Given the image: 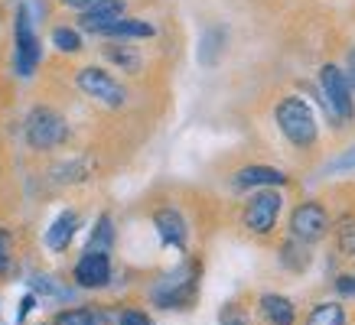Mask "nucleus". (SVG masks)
<instances>
[{
    "label": "nucleus",
    "mask_w": 355,
    "mask_h": 325,
    "mask_svg": "<svg viewBox=\"0 0 355 325\" xmlns=\"http://www.w3.org/2000/svg\"><path fill=\"white\" fill-rule=\"evenodd\" d=\"M199 260H183L180 267L163 273L160 280L150 286V299L157 309H189L199 290Z\"/></svg>",
    "instance_id": "1"
},
{
    "label": "nucleus",
    "mask_w": 355,
    "mask_h": 325,
    "mask_svg": "<svg viewBox=\"0 0 355 325\" xmlns=\"http://www.w3.org/2000/svg\"><path fill=\"white\" fill-rule=\"evenodd\" d=\"M274 120H277V130L284 133V140L293 143L297 150H310L316 137H320V124H316V114L313 108L303 101V98L291 95L277 101L274 108Z\"/></svg>",
    "instance_id": "2"
},
{
    "label": "nucleus",
    "mask_w": 355,
    "mask_h": 325,
    "mask_svg": "<svg viewBox=\"0 0 355 325\" xmlns=\"http://www.w3.org/2000/svg\"><path fill=\"white\" fill-rule=\"evenodd\" d=\"M23 137L30 143V150L49 153L69 140V124L53 108H33L26 114V124H23Z\"/></svg>",
    "instance_id": "3"
},
{
    "label": "nucleus",
    "mask_w": 355,
    "mask_h": 325,
    "mask_svg": "<svg viewBox=\"0 0 355 325\" xmlns=\"http://www.w3.org/2000/svg\"><path fill=\"white\" fill-rule=\"evenodd\" d=\"M76 85H78V91H82V95L92 98V101H95V104H101V108L118 111V108H124V104H128V88L121 85L111 72H105L101 65H85V68H78V72H76Z\"/></svg>",
    "instance_id": "4"
},
{
    "label": "nucleus",
    "mask_w": 355,
    "mask_h": 325,
    "mask_svg": "<svg viewBox=\"0 0 355 325\" xmlns=\"http://www.w3.org/2000/svg\"><path fill=\"white\" fill-rule=\"evenodd\" d=\"M40 36L33 30V17L30 7L23 3L17 7V17H13V68L20 78H33L36 75V65H40Z\"/></svg>",
    "instance_id": "5"
},
{
    "label": "nucleus",
    "mask_w": 355,
    "mask_h": 325,
    "mask_svg": "<svg viewBox=\"0 0 355 325\" xmlns=\"http://www.w3.org/2000/svg\"><path fill=\"white\" fill-rule=\"evenodd\" d=\"M320 91H323V104L329 111V118L336 124H352L355 118V101H352V85L345 78V68L339 65H323L320 72Z\"/></svg>",
    "instance_id": "6"
},
{
    "label": "nucleus",
    "mask_w": 355,
    "mask_h": 325,
    "mask_svg": "<svg viewBox=\"0 0 355 325\" xmlns=\"http://www.w3.org/2000/svg\"><path fill=\"white\" fill-rule=\"evenodd\" d=\"M280 205H284V195L277 189H258L245 202V212H241V221L251 234L258 238H268L270 231L277 228V218H280Z\"/></svg>",
    "instance_id": "7"
},
{
    "label": "nucleus",
    "mask_w": 355,
    "mask_h": 325,
    "mask_svg": "<svg viewBox=\"0 0 355 325\" xmlns=\"http://www.w3.org/2000/svg\"><path fill=\"white\" fill-rule=\"evenodd\" d=\"M333 231L329 225V212H326L320 202H300V205L291 212V238L303 241V244H320Z\"/></svg>",
    "instance_id": "8"
},
{
    "label": "nucleus",
    "mask_w": 355,
    "mask_h": 325,
    "mask_svg": "<svg viewBox=\"0 0 355 325\" xmlns=\"http://www.w3.org/2000/svg\"><path fill=\"white\" fill-rule=\"evenodd\" d=\"M78 290H101L111 283V254L108 250H92L85 248L82 257L76 260V270H72Z\"/></svg>",
    "instance_id": "9"
},
{
    "label": "nucleus",
    "mask_w": 355,
    "mask_h": 325,
    "mask_svg": "<svg viewBox=\"0 0 355 325\" xmlns=\"http://www.w3.org/2000/svg\"><path fill=\"white\" fill-rule=\"evenodd\" d=\"M128 17V3L124 0H101V3H95L92 10L82 13V20H78V26L85 32H95V36H105V32L114 26V23H121Z\"/></svg>",
    "instance_id": "10"
},
{
    "label": "nucleus",
    "mask_w": 355,
    "mask_h": 325,
    "mask_svg": "<svg viewBox=\"0 0 355 325\" xmlns=\"http://www.w3.org/2000/svg\"><path fill=\"white\" fill-rule=\"evenodd\" d=\"M153 228H157V234L166 248H186V241H189V228H186V218L176 212V208H160L157 215H153Z\"/></svg>",
    "instance_id": "11"
},
{
    "label": "nucleus",
    "mask_w": 355,
    "mask_h": 325,
    "mask_svg": "<svg viewBox=\"0 0 355 325\" xmlns=\"http://www.w3.org/2000/svg\"><path fill=\"white\" fill-rule=\"evenodd\" d=\"M232 185L235 189H277V185H287V173H280L274 166H245L235 173Z\"/></svg>",
    "instance_id": "12"
},
{
    "label": "nucleus",
    "mask_w": 355,
    "mask_h": 325,
    "mask_svg": "<svg viewBox=\"0 0 355 325\" xmlns=\"http://www.w3.org/2000/svg\"><path fill=\"white\" fill-rule=\"evenodd\" d=\"M76 231H78V212H62V215H55L53 225L46 228L43 244L53 250V254H62V250H69Z\"/></svg>",
    "instance_id": "13"
},
{
    "label": "nucleus",
    "mask_w": 355,
    "mask_h": 325,
    "mask_svg": "<svg viewBox=\"0 0 355 325\" xmlns=\"http://www.w3.org/2000/svg\"><path fill=\"white\" fill-rule=\"evenodd\" d=\"M261 306V315L268 319V325H293L297 322V306L287 299V296H280V292H264L258 299Z\"/></svg>",
    "instance_id": "14"
},
{
    "label": "nucleus",
    "mask_w": 355,
    "mask_h": 325,
    "mask_svg": "<svg viewBox=\"0 0 355 325\" xmlns=\"http://www.w3.org/2000/svg\"><path fill=\"white\" fill-rule=\"evenodd\" d=\"M150 36H157V26L147 20H137V17H124L105 32V39H150Z\"/></svg>",
    "instance_id": "15"
},
{
    "label": "nucleus",
    "mask_w": 355,
    "mask_h": 325,
    "mask_svg": "<svg viewBox=\"0 0 355 325\" xmlns=\"http://www.w3.org/2000/svg\"><path fill=\"white\" fill-rule=\"evenodd\" d=\"M303 325H349V315L343 303H316Z\"/></svg>",
    "instance_id": "16"
},
{
    "label": "nucleus",
    "mask_w": 355,
    "mask_h": 325,
    "mask_svg": "<svg viewBox=\"0 0 355 325\" xmlns=\"http://www.w3.org/2000/svg\"><path fill=\"white\" fill-rule=\"evenodd\" d=\"M53 325H105V319H101V313L92 309V306H72V309L55 313Z\"/></svg>",
    "instance_id": "17"
},
{
    "label": "nucleus",
    "mask_w": 355,
    "mask_h": 325,
    "mask_svg": "<svg viewBox=\"0 0 355 325\" xmlns=\"http://www.w3.org/2000/svg\"><path fill=\"white\" fill-rule=\"evenodd\" d=\"M105 55L118 65L121 72H140V65H144L137 49H134V46H124V43H111L108 49H105Z\"/></svg>",
    "instance_id": "18"
},
{
    "label": "nucleus",
    "mask_w": 355,
    "mask_h": 325,
    "mask_svg": "<svg viewBox=\"0 0 355 325\" xmlns=\"http://www.w3.org/2000/svg\"><path fill=\"white\" fill-rule=\"evenodd\" d=\"M280 263L284 267H291V270H306V263H310V244H303V241H287L284 248H280Z\"/></svg>",
    "instance_id": "19"
},
{
    "label": "nucleus",
    "mask_w": 355,
    "mask_h": 325,
    "mask_svg": "<svg viewBox=\"0 0 355 325\" xmlns=\"http://www.w3.org/2000/svg\"><path fill=\"white\" fill-rule=\"evenodd\" d=\"M85 248L92 250H108L114 248V221H111V215H101L95 221V228H92V234H88V244Z\"/></svg>",
    "instance_id": "20"
},
{
    "label": "nucleus",
    "mask_w": 355,
    "mask_h": 325,
    "mask_svg": "<svg viewBox=\"0 0 355 325\" xmlns=\"http://www.w3.org/2000/svg\"><path fill=\"white\" fill-rule=\"evenodd\" d=\"M336 248L343 257H355V215H343L336 221Z\"/></svg>",
    "instance_id": "21"
},
{
    "label": "nucleus",
    "mask_w": 355,
    "mask_h": 325,
    "mask_svg": "<svg viewBox=\"0 0 355 325\" xmlns=\"http://www.w3.org/2000/svg\"><path fill=\"white\" fill-rule=\"evenodd\" d=\"M53 46L65 55L82 53V32H78L76 26H55L53 30Z\"/></svg>",
    "instance_id": "22"
},
{
    "label": "nucleus",
    "mask_w": 355,
    "mask_h": 325,
    "mask_svg": "<svg viewBox=\"0 0 355 325\" xmlns=\"http://www.w3.org/2000/svg\"><path fill=\"white\" fill-rule=\"evenodd\" d=\"M13 263V234L7 228H0V277L10 270Z\"/></svg>",
    "instance_id": "23"
},
{
    "label": "nucleus",
    "mask_w": 355,
    "mask_h": 325,
    "mask_svg": "<svg viewBox=\"0 0 355 325\" xmlns=\"http://www.w3.org/2000/svg\"><path fill=\"white\" fill-rule=\"evenodd\" d=\"M118 325H153V319L144 309H124L118 315Z\"/></svg>",
    "instance_id": "24"
},
{
    "label": "nucleus",
    "mask_w": 355,
    "mask_h": 325,
    "mask_svg": "<svg viewBox=\"0 0 355 325\" xmlns=\"http://www.w3.org/2000/svg\"><path fill=\"white\" fill-rule=\"evenodd\" d=\"M336 292L339 296H355V273H343V277H336Z\"/></svg>",
    "instance_id": "25"
},
{
    "label": "nucleus",
    "mask_w": 355,
    "mask_h": 325,
    "mask_svg": "<svg viewBox=\"0 0 355 325\" xmlns=\"http://www.w3.org/2000/svg\"><path fill=\"white\" fill-rule=\"evenodd\" d=\"M222 325H248V319L238 306H225V309H222Z\"/></svg>",
    "instance_id": "26"
},
{
    "label": "nucleus",
    "mask_w": 355,
    "mask_h": 325,
    "mask_svg": "<svg viewBox=\"0 0 355 325\" xmlns=\"http://www.w3.org/2000/svg\"><path fill=\"white\" fill-rule=\"evenodd\" d=\"M62 7H69V10H78V13H85V10H92L95 3H101V0H59Z\"/></svg>",
    "instance_id": "27"
},
{
    "label": "nucleus",
    "mask_w": 355,
    "mask_h": 325,
    "mask_svg": "<svg viewBox=\"0 0 355 325\" xmlns=\"http://www.w3.org/2000/svg\"><path fill=\"white\" fill-rule=\"evenodd\" d=\"M33 306H36V296H33V292H30V296H23V299H20V313H17V319H20V322H23V319H26V315H30V309H33Z\"/></svg>",
    "instance_id": "28"
},
{
    "label": "nucleus",
    "mask_w": 355,
    "mask_h": 325,
    "mask_svg": "<svg viewBox=\"0 0 355 325\" xmlns=\"http://www.w3.org/2000/svg\"><path fill=\"white\" fill-rule=\"evenodd\" d=\"M345 78H349V85H352V91H355V49L349 53V62H345Z\"/></svg>",
    "instance_id": "29"
},
{
    "label": "nucleus",
    "mask_w": 355,
    "mask_h": 325,
    "mask_svg": "<svg viewBox=\"0 0 355 325\" xmlns=\"http://www.w3.org/2000/svg\"><path fill=\"white\" fill-rule=\"evenodd\" d=\"M40 325H53V322H40Z\"/></svg>",
    "instance_id": "30"
}]
</instances>
